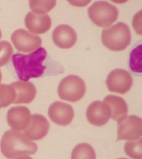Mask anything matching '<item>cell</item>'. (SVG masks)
Wrapping results in <instances>:
<instances>
[{
  "mask_svg": "<svg viewBox=\"0 0 142 159\" xmlns=\"http://www.w3.org/2000/svg\"><path fill=\"white\" fill-rule=\"evenodd\" d=\"M2 81V74H1V72L0 71V83Z\"/></svg>",
  "mask_w": 142,
  "mask_h": 159,
  "instance_id": "obj_24",
  "label": "cell"
},
{
  "mask_svg": "<svg viewBox=\"0 0 142 159\" xmlns=\"http://www.w3.org/2000/svg\"><path fill=\"white\" fill-rule=\"evenodd\" d=\"M11 40L16 49L24 53L36 51L42 46L40 37L24 29L15 30L12 34Z\"/></svg>",
  "mask_w": 142,
  "mask_h": 159,
  "instance_id": "obj_7",
  "label": "cell"
},
{
  "mask_svg": "<svg viewBox=\"0 0 142 159\" xmlns=\"http://www.w3.org/2000/svg\"><path fill=\"white\" fill-rule=\"evenodd\" d=\"M101 39L102 43L108 49L122 51L130 44V30L127 24L119 22L110 28L103 30Z\"/></svg>",
  "mask_w": 142,
  "mask_h": 159,
  "instance_id": "obj_3",
  "label": "cell"
},
{
  "mask_svg": "<svg viewBox=\"0 0 142 159\" xmlns=\"http://www.w3.org/2000/svg\"><path fill=\"white\" fill-rule=\"evenodd\" d=\"M142 134V121L137 116H127L119 120L117 140H134Z\"/></svg>",
  "mask_w": 142,
  "mask_h": 159,
  "instance_id": "obj_6",
  "label": "cell"
},
{
  "mask_svg": "<svg viewBox=\"0 0 142 159\" xmlns=\"http://www.w3.org/2000/svg\"><path fill=\"white\" fill-rule=\"evenodd\" d=\"M16 92L12 85L0 84V108L13 104L16 99Z\"/></svg>",
  "mask_w": 142,
  "mask_h": 159,
  "instance_id": "obj_18",
  "label": "cell"
},
{
  "mask_svg": "<svg viewBox=\"0 0 142 159\" xmlns=\"http://www.w3.org/2000/svg\"><path fill=\"white\" fill-rule=\"evenodd\" d=\"M142 138L127 142L125 151L128 156L133 159H142Z\"/></svg>",
  "mask_w": 142,
  "mask_h": 159,
  "instance_id": "obj_20",
  "label": "cell"
},
{
  "mask_svg": "<svg viewBox=\"0 0 142 159\" xmlns=\"http://www.w3.org/2000/svg\"><path fill=\"white\" fill-rule=\"evenodd\" d=\"M27 29L36 34H44L49 30L51 25V17L47 14L38 13L31 11L28 12L25 19Z\"/></svg>",
  "mask_w": 142,
  "mask_h": 159,
  "instance_id": "obj_12",
  "label": "cell"
},
{
  "mask_svg": "<svg viewBox=\"0 0 142 159\" xmlns=\"http://www.w3.org/2000/svg\"><path fill=\"white\" fill-rule=\"evenodd\" d=\"M104 102L108 105L110 111V118L119 121L128 113L127 102L121 97L114 95H108L104 99Z\"/></svg>",
  "mask_w": 142,
  "mask_h": 159,
  "instance_id": "obj_16",
  "label": "cell"
},
{
  "mask_svg": "<svg viewBox=\"0 0 142 159\" xmlns=\"http://www.w3.org/2000/svg\"><path fill=\"white\" fill-rule=\"evenodd\" d=\"M87 12L92 23L102 27L110 26L116 21L119 16L116 7L104 1L95 2L89 8Z\"/></svg>",
  "mask_w": 142,
  "mask_h": 159,
  "instance_id": "obj_4",
  "label": "cell"
},
{
  "mask_svg": "<svg viewBox=\"0 0 142 159\" xmlns=\"http://www.w3.org/2000/svg\"><path fill=\"white\" fill-rule=\"evenodd\" d=\"M74 115L72 106L60 101L54 102L48 108V116L50 119L57 125H69L72 122Z\"/></svg>",
  "mask_w": 142,
  "mask_h": 159,
  "instance_id": "obj_10",
  "label": "cell"
},
{
  "mask_svg": "<svg viewBox=\"0 0 142 159\" xmlns=\"http://www.w3.org/2000/svg\"><path fill=\"white\" fill-rule=\"evenodd\" d=\"M86 117L91 125L101 127L107 123L110 118V111L108 105L101 101H95L88 107Z\"/></svg>",
  "mask_w": 142,
  "mask_h": 159,
  "instance_id": "obj_11",
  "label": "cell"
},
{
  "mask_svg": "<svg viewBox=\"0 0 142 159\" xmlns=\"http://www.w3.org/2000/svg\"><path fill=\"white\" fill-rule=\"evenodd\" d=\"M53 42L61 49H69L76 43L77 36L75 30L68 25H59L52 34Z\"/></svg>",
  "mask_w": 142,
  "mask_h": 159,
  "instance_id": "obj_13",
  "label": "cell"
},
{
  "mask_svg": "<svg viewBox=\"0 0 142 159\" xmlns=\"http://www.w3.org/2000/svg\"><path fill=\"white\" fill-rule=\"evenodd\" d=\"M16 92V99L13 104H30L34 100L36 95V88L31 82H15L10 84Z\"/></svg>",
  "mask_w": 142,
  "mask_h": 159,
  "instance_id": "obj_15",
  "label": "cell"
},
{
  "mask_svg": "<svg viewBox=\"0 0 142 159\" xmlns=\"http://www.w3.org/2000/svg\"><path fill=\"white\" fill-rule=\"evenodd\" d=\"M133 84L132 76L127 70L115 69L108 74L106 84L110 92L125 94L130 90Z\"/></svg>",
  "mask_w": 142,
  "mask_h": 159,
  "instance_id": "obj_8",
  "label": "cell"
},
{
  "mask_svg": "<svg viewBox=\"0 0 142 159\" xmlns=\"http://www.w3.org/2000/svg\"><path fill=\"white\" fill-rule=\"evenodd\" d=\"M56 1H30L29 4L32 11L46 14L55 7Z\"/></svg>",
  "mask_w": 142,
  "mask_h": 159,
  "instance_id": "obj_21",
  "label": "cell"
},
{
  "mask_svg": "<svg viewBox=\"0 0 142 159\" xmlns=\"http://www.w3.org/2000/svg\"><path fill=\"white\" fill-rule=\"evenodd\" d=\"M71 159H96V154L90 144L81 143L72 150Z\"/></svg>",
  "mask_w": 142,
  "mask_h": 159,
  "instance_id": "obj_17",
  "label": "cell"
},
{
  "mask_svg": "<svg viewBox=\"0 0 142 159\" xmlns=\"http://www.w3.org/2000/svg\"><path fill=\"white\" fill-rule=\"evenodd\" d=\"M86 87L83 80L78 76L70 75L63 78L58 87L59 97L64 101L77 102L85 95Z\"/></svg>",
  "mask_w": 142,
  "mask_h": 159,
  "instance_id": "obj_5",
  "label": "cell"
},
{
  "mask_svg": "<svg viewBox=\"0 0 142 159\" xmlns=\"http://www.w3.org/2000/svg\"><path fill=\"white\" fill-rule=\"evenodd\" d=\"M31 116L30 111L26 106H14L8 111L7 122L14 130L25 131L30 125Z\"/></svg>",
  "mask_w": 142,
  "mask_h": 159,
  "instance_id": "obj_9",
  "label": "cell"
},
{
  "mask_svg": "<svg viewBox=\"0 0 142 159\" xmlns=\"http://www.w3.org/2000/svg\"><path fill=\"white\" fill-rule=\"evenodd\" d=\"M2 38V32H1V30H0V39Z\"/></svg>",
  "mask_w": 142,
  "mask_h": 159,
  "instance_id": "obj_25",
  "label": "cell"
},
{
  "mask_svg": "<svg viewBox=\"0 0 142 159\" xmlns=\"http://www.w3.org/2000/svg\"><path fill=\"white\" fill-rule=\"evenodd\" d=\"M125 159V158H121V159Z\"/></svg>",
  "mask_w": 142,
  "mask_h": 159,
  "instance_id": "obj_26",
  "label": "cell"
},
{
  "mask_svg": "<svg viewBox=\"0 0 142 159\" xmlns=\"http://www.w3.org/2000/svg\"><path fill=\"white\" fill-rule=\"evenodd\" d=\"M142 44L136 46L131 52L129 67L133 72L141 73L142 72Z\"/></svg>",
  "mask_w": 142,
  "mask_h": 159,
  "instance_id": "obj_19",
  "label": "cell"
},
{
  "mask_svg": "<svg viewBox=\"0 0 142 159\" xmlns=\"http://www.w3.org/2000/svg\"><path fill=\"white\" fill-rule=\"evenodd\" d=\"M0 147L2 154L9 159L32 155L38 150L37 144L29 139L24 133L13 129L7 131L3 134Z\"/></svg>",
  "mask_w": 142,
  "mask_h": 159,
  "instance_id": "obj_2",
  "label": "cell"
},
{
  "mask_svg": "<svg viewBox=\"0 0 142 159\" xmlns=\"http://www.w3.org/2000/svg\"><path fill=\"white\" fill-rule=\"evenodd\" d=\"M47 57V51L40 48L28 55L15 54L12 61L18 77L23 81H28L32 78L42 76L46 69L43 65Z\"/></svg>",
  "mask_w": 142,
  "mask_h": 159,
  "instance_id": "obj_1",
  "label": "cell"
},
{
  "mask_svg": "<svg viewBox=\"0 0 142 159\" xmlns=\"http://www.w3.org/2000/svg\"><path fill=\"white\" fill-rule=\"evenodd\" d=\"M32 159V158L28 155H23V156H20L18 157H15V159Z\"/></svg>",
  "mask_w": 142,
  "mask_h": 159,
  "instance_id": "obj_23",
  "label": "cell"
},
{
  "mask_svg": "<svg viewBox=\"0 0 142 159\" xmlns=\"http://www.w3.org/2000/svg\"><path fill=\"white\" fill-rule=\"evenodd\" d=\"M49 129V123L45 117L40 114H33L30 125L24 134L30 140H39L47 135Z\"/></svg>",
  "mask_w": 142,
  "mask_h": 159,
  "instance_id": "obj_14",
  "label": "cell"
},
{
  "mask_svg": "<svg viewBox=\"0 0 142 159\" xmlns=\"http://www.w3.org/2000/svg\"><path fill=\"white\" fill-rule=\"evenodd\" d=\"M13 51L9 42L7 41L0 42V67L3 66L10 61Z\"/></svg>",
  "mask_w": 142,
  "mask_h": 159,
  "instance_id": "obj_22",
  "label": "cell"
}]
</instances>
